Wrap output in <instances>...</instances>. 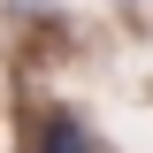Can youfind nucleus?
<instances>
[{
    "instance_id": "nucleus-1",
    "label": "nucleus",
    "mask_w": 153,
    "mask_h": 153,
    "mask_svg": "<svg viewBox=\"0 0 153 153\" xmlns=\"http://www.w3.org/2000/svg\"><path fill=\"white\" fill-rule=\"evenodd\" d=\"M38 153H84V130H76L69 115H54V123L38 130Z\"/></svg>"
}]
</instances>
